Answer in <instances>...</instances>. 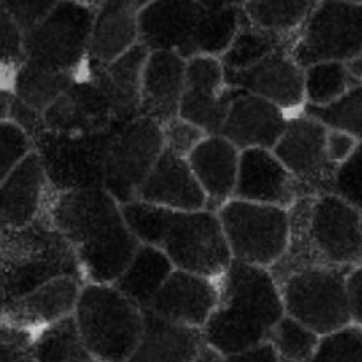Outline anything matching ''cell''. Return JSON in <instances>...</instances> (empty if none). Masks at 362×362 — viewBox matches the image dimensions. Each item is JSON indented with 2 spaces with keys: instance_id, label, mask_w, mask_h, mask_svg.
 <instances>
[{
  "instance_id": "obj_1",
  "label": "cell",
  "mask_w": 362,
  "mask_h": 362,
  "mask_svg": "<svg viewBox=\"0 0 362 362\" xmlns=\"http://www.w3.org/2000/svg\"><path fill=\"white\" fill-rule=\"evenodd\" d=\"M42 214L71 244L85 283L115 281L140 244L103 186L49 189Z\"/></svg>"
},
{
  "instance_id": "obj_2",
  "label": "cell",
  "mask_w": 362,
  "mask_h": 362,
  "mask_svg": "<svg viewBox=\"0 0 362 362\" xmlns=\"http://www.w3.org/2000/svg\"><path fill=\"white\" fill-rule=\"evenodd\" d=\"M218 283V303L202 327L204 341L223 356L267 341L285 315L281 292L269 269L232 260Z\"/></svg>"
},
{
  "instance_id": "obj_3",
  "label": "cell",
  "mask_w": 362,
  "mask_h": 362,
  "mask_svg": "<svg viewBox=\"0 0 362 362\" xmlns=\"http://www.w3.org/2000/svg\"><path fill=\"white\" fill-rule=\"evenodd\" d=\"M122 214L138 243L161 250L175 269L216 279L232 264L216 211H173L134 200L122 205Z\"/></svg>"
},
{
  "instance_id": "obj_4",
  "label": "cell",
  "mask_w": 362,
  "mask_h": 362,
  "mask_svg": "<svg viewBox=\"0 0 362 362\" xmlns=\"http://www.w3.org/2000/svg\"><path fill=\"white\" fill-rule=\"evenodd\" d=\"M288 216V247L269 269L276 283L306 265L352 267L362 260V214L338 194H304Z\"/></svg>"
},
{
  "instance_id": "obj_5",
  "label": "cell",
  "mask_w": 362,
  "mask_h": 362,
  "mask_svg": "<svg viewBox=\"0 0 362 362\" xmlns=\"http://www.w3.org/2000/svg\"><path fill=\"white\" fill-rule=\"evenodd\" d=\"M240 23V7L209 9L197 0H152L138 13L140 42L191 59L221 57Z\"/></svg>"
},
{
  "instance_id": "obj_6",
  "label": "cell",
  "mask_w": 362,
  "mask_h": 362,
  "mask_svg": "<svg viewBox=\"0 0 362 362\" xmlns=\"http://www.w3.org/2000/svg\"><path fill=\"white\" fill-rule=\"evenodd\" d=\"M4 232L7 233V243L0 285L7 300L62 276L83 281L73 247L45 214L23 228Z\"/></svg>"
},
{
  "instance_id": "obj_7",
  "label": "cell",
  "mask_w": 362,
  "mask_h": 362,
  "mask_svg": "<svg viewBox=\"0 0 362 362\" xmlns=\"http://www.w3.org/2000/svg\"><path fill=\"white\" fill-rule=\"evenodd\" d=\"M73 318L95 362H126L144 327V310L112 283H83Z\"/></svg>"
},
{
  "instance_id": "obj_8",
  "label": "cell",
  "mask_w": 362,
  "mask_h": 362,
  "mask_svg": "<svg viewBox=\"0 0 362 362\" xmlns=\"http://www.w3.org/2000/svg\"><path fill=\"white\" fill-rule=\"evenodd\" d=\"M349 269L313 264L283 276L278 286L285 315L299 320L318 336L352 324L345 285Z\"/></svg>"
},
{
  "instance_id": "obj_9",
  "label": "cell",
  "mask_w": 362,
  "mask_h": 362,
  "mask_svg": "<svg viewBox=\"0 0 362 362\" xmlns=\"http://www.w3.org/2000/svg\"><path fill=\"white\" fill-rule=\"evenodd\" d=\"M232 260L271 269L288 247V209L230 198L216 211Z\"/></svg>"
},
{
  "instance_id": "obj_10",
  "label": "cell",
  "mask_w": 362,
  "mask_h": 362,
  "mask_svg": "<svg viewBox=\"0 0 362 362\" xmlns=\"http://www.w3.org/2000/svg\"><path fill=\"white\" fill-rule=\"evenodd\" d=\"M95 7L60 0L46 18L23 32L25 59L59 71L81 73L88 57Z\"/></svg>"
},
{
  "instance_id": "obj_11",
  "label": "cell",
  "mask_w": 362,
  "mask_h": 362,
  "mask_svg": "<svg viewBox=\"0 0 362 362\" xmlns=\"http://www.w3.org/2000/svg\"><path fill=\"white\" fill-rule=\"evenodd\" d=\"M362 53V4L317 0L290 45L303 67L315 62H346Z\"/></svg>"
},
{
  "instance_id": "obj_12",
  "label": "cell",
  "mask_w": 362,
  "mask_h": 362,
  "mask_svg": "<svg viewBox=\"0 0 362 362\" xmlns=\"http://www.w3.org/2000/svg\"><path fill=\"white\" fill-rule=\"evenodd\" d=\"M119 129L71 134L55 133L45 127L35 134L32 147L41 159L49 189L67 191L103 186L106 151Z\"/></svg>"
},
{
  "instance_id": "obj_13",
  "label": "cell",
  "mask_w": 362,
  "mask_h": 362,
  "mask_svg": "<svg viewBox=\"0 0 362 362\" xmlns=\"http://www.w3.org/2000/svg\"><path fill=\"white\" fill-rule=\"evenodd\" d=\"M163 129L138 115L113 134L103 166V187L120 205L138 200L141 184L163 152Z\"/></svg>"
},
{
  "instance_id": "obj_14",
  "label": "cell",
  "mask_w": 362,
  "mask_h": 362,
  "mask_svg": "<svg viewBox=\"0 0 362 362\" xmlns=\"http://www.w3.org/2000/svg\"><path fill=\"white\" fill-rule=\"evenodd\" d=\"M327 127L320 120L296 112L288 115L286 126L272 152L299 182L303 194L331 193V179L336 166L329 161L325 141Z\"/></svg>"
},
{
  "instance_id": "obj_15",
  "label": "cell",
  "mask_w": 362,
  "mask_h": 362,
  "mask_svg": "<svg viewBox=\"0 0 362 362\" xmlns=\"http://www.w3.org/2000/svg\"><path fill=\"white\" fill-rule=\"evenodd\" d=\"M235 90L226 83L225 67L219 57H191L186 60L179 117L197 124L205 134H219Z\"/></svg>"
},
{
  "instance_id": "obj_16",
  "label": "cell",
  "mask_w": 362,
  "mask_h": 362,
  "mask_svg": "<svg viewBox=\"0 0 362 362\" xmlns=\"http://www.w3.org/2000/svg\"><path fill=\"white\" fill-rule=\"evenodd\" d=\"M225 80L230 87L274 103L288 115L304 106V67L288 48L274 49L243 69L225 71Z\"/></svg>"
},
{
  "instance_id": "obj_17",
  "label": "cell",
  "mask_w": 362,
  "mask_h": 362,
  "mask_svg": "<svg viewBox=\"0 0 362 362\" xmlns=\"http://www.w3.org/2000/svg\"><path fill=\"white\" fill-rule=\"evenodd\" d=\"M42 120L48 131L71 134L103 133L119 129L124 124L117 122L112 106L94 81L83 74L42 112Z\"/></svg>"
},
{
  "instance_id": "obj_18",
  "label": "cell",
  "mask_w": 362,
  "mask_h": 362,
  "mask_svg": "<svg viewBox=\"0 0 362 362\" xmlns=\"http://www.w3.org/2000/svg\"><path fill=\"white\" fill-rule=\"evenodd\" d=\"M300 197L299 182L272 148L240 151L233 198L290 209Z\"/></svg>"
},
{
  "instance_id": "obj_19",
  "label": "cell",
  "mask_w": 362,
  "mask_h": 362,
  "mask_svg": "<svg viewBox=\"0 0 362 362\" xmlns=\"http://www.w3.org/2000/svg\"><path fill=\"white\" fill-rule=\"evenodd\" d=\"M288 113L264 98L237 88L219 134L239 151L272 148L283 134Z\"/></svg>"
},
{
  "instance_id": "obj_20",
  "label": "cell",
  "mask_w": 362,
  "mask_h": 362,
  "mask_svg": "<svg viewBox=\"0 0 362 362\" xmlns=\"http://www.w3.org/2000/svg\"><path fill=\"white\" fill-rule=\"evenodd\" d=\"M218 303V283L214 278L173 269L161 288L144 310L202 329Z\"/></svg>"
},
{
  "instance_id": "obj_21",
  "label": "cell",
  "mask_w": 362,
  "mask_h": 362,
  "mask_svg": "<svg viewBox=\"0 0 362 362\" xmlns=\"http://www.w3.org/2000/svg\"><path fill=\"white\" fill-rule=\"evenodd\" d=\"M148 49L141 42L106 64L85 60L83 74L103 92L117 122L127 124L140 115L141 71Z\"/></svg>"
},
{
  "instance_id": "obj_22",
  "label": "cell",
  "mask_w": 362,
  "mask_h": 362,
  "mask_svg": "<svg viewBox=\"0 0 362 362\" xmlns=\"http://www.w3.org/2000/svg\"><path fill=\"white\" fill-rule=\"evenodd\" d=\"M48 193L45 168L32 148L0 182V228H23L41 218Z\"/></svg>"
},
{
  "instance_id": "obj_23",
  "label": "cell",
  "mask_w": 362,
  "mask_h": 362,
  "mask_svg": "<svg viewBox=\"0 0 362 362\" xmlns=\"http://www.w3.org/2000/svg\"><path fill=\"white\" fill-rule=\"evenodd\" d=\"M186 80V59L166 49H152L145 59L140 85V115L165 126L179 117Z\"/></svg>"
},
{
  "instance_id": "obj_24",
  "label": "cell",
  "mask_w": 362,
  "mask_h": 362,
  "mask_svg": "<svg viewBox=\"0 0 362 362\" xmlns=\"http://www.w3.org/2000/svg\"><path fill=\"white\" fill-rule=\"evenodd\" d=\"M83 281L71 276L49 279L30 292L7 300L0 320L34 334L45 325L73 315Z\"/></svg>"
},
{
  "instance_id": "obj_25",
  "label": "cell",
  "mask_w": 362,
  "mask_h": 362,
  "mask_svg": "<svg viewBox=\"0 0 362 362\" xmlns=\"http://www.w3.org/2000/svg\"><path fill=\"white\" fill-rule=\"evenodd\" d=\"M138 200L173 211L207 209V197L184 156L163 148L141 184Z\"/></svg>"
},
{
  "instance_id": "obj_26",
  "label": "cell",
  "mask_w": 362,
  "mask_h": 362,
  "mask_svg": "<svg viewBox=\"0 0 362 362\" xmlns=\"http://www.w3.org/2000/svg\"><path fill=\"white\" fill-rule=\"evenodd\" d=\"M240 151L221 134H205L187 154V163L207 197V209L218 211L233 198Z\"/></svg>"
},
{
  "instance_id": "obj_27",
  "label": "cell",
  "mask_w": 362,
  "mask_h": 362,
  "mask_svg": "<svg viewBox=\"0 0 362 362\" xmlns=\"http://www.w3.org/2000/svg\"><path fill=\"white\" fill-rule=\"evenodd\" d=\"M202 329L144 310V327L126 362H191L204 346Z\"/></svg>"
},
{
  "instance_id": "obj_28",
  "label": "cell",
  "mask_w": 362,
  "mask_h": 362,
  "mask_svg": "<svg viewBox=\"0 0 362 362\" xmlns=\"http://www.w3.org/2000/svg\"><path fill=\"white\" fill-rule=\"evenodd\" d=\"M140 7L134 0H105L94 11L88 60L106 64L140 42Z\"/></svg>"
},
{
  "instance_id": "obj_29",
  "label": "cell",
  "mask_w": 362,
  "mask_h": 362,
  "mask_svg": "<svg viewBox=\"0 0 362 362\" xmlns=\"http://www.w3.org/2000/svg\"><path fill=\"white\" fill-rule=\"evenodd\" d=\"M173 269L175 267L172 262L161 250L140 243L131 260L112 285L144 310Z\"/></svg>"
},
{
  "instance_id": "obj_30",
  "label": "cell",
  "mask_w": 362,
  "mask_h": 362,
  "mask_svg": "<svg viewBox=\"0 0 362 362\" xmlns=\"http://www.w3.org/2000/svg\"><path fill=\"white\" fill-rule=\"evenodd\" d=\"M78 76L80 73L52 69L23 59L11 76V92L21 103L42 113Z\"/></svg>"
},
{
  "instance_id": "obj_31",
  "label": "cell",
  "mask_w": 362,
  "mask_h": 362,
  "mask_svg": "<svg viewBox=\"0 0 362 362\" xmlns=\"http://www.w3.org/2000/svg\"><path fill=\"white\" fill-rule=\"evenodd\" d=\"M34 362H92L73 315L34 332L28 349Z\"/></svg>"
},
{
  "instance_id": "obj_32",
  "label": "cell",
  "mask_w": 362,
  "mask_h": 362,
  "mask_svg": "<svg viewBox=\"0 0 362 362\" xmlns=\"http://www.w3.org/2000/svg\"><path fill=\"white\" fill-rule=\"evenodd\" d=\"M317 0H246L240 6L244 20L279 37L293 39Z\"/></svg>"
},
{
  "instance_id": "obj_33",
  "label": "cell",
  "mask_w": 362,
  "mask_h": 362,
  "mask_svg": "<svg viewBox=\"0 0 362 362\" xmlns=\"http://www.w3.org/2000/svg\"><path fill=\"white\" fill-rule=\"evenodd\" d=\"M290 45H292V39L279 37L271 32L262 30V28L251 25L247 20H244L243 14H240L239 28L230 41L228 48L219 57V60H221L225 71L243 69V67L258 62L274 49H290Z\"/></svg>"
},
{
  "instance_id": "obj_34",
  "label": "cell",
  "mask_w": 362,
  "mask_h": 362,
  "mask_svg": "<svg viewBox=\"0 0 362 362\" xmlns=\"http://www.w3.org/2000/svg\"><path fill=\"white\" fill-rule=\"evenodd\" d=\"M300 112L320 120L329 129L343 131L357 141H362V83L352 85L345 94L329 105H304Z\"/></svg>"
},
{
  "instance_id": "obj_35",
  "label": "cell",
  "mask_w": 362,
  "mask_h": 362,
  "mask_svg": "<svg viewBox=\"0 0 362 362\" xmlns=\"http://www.w3.org/2000/svg\"><path fill=\"white\" fill-rule=\"evenodd\" d=\"M352 87L345 62H315L304 67V105L324 106Z\"/></svg>"
},
{
  "instance_id": "obj_36",
  "label": "cell",
  "mask_w": 362,
  "mask_h": 362,
  "mask_svg": "<svg viewBox=\"0 0 362 362\" xmlns=\"http://www.w3.org/2000/svg\"><path fill=\"white\" fill-rule=\"evenodd\" d=\"M320 336L296 318L283 315L272 327L267 341L286 362H310Z\"/></svg>"
},
{
  "instance_id": "obj_37",
  "label": "cell",
  "mask_w": 362,
  "mask_h": 362,
  "mask_svg": "<svg viewBox=\"0 0 362 362\" xmlns=\"http://www.w3.org/2000/svg\"><path fill=\"white\" fill-rule=\"evenodd\" d=\"M310 362H362V325L349 324L320 336Z\"/></svg>"
},
{
  "instance_id": "obj_38",
  "label": "cell",
  "mask_w": 362,
  "mask_h": 362,
  "mask_svg": "<svg viewBox=\"0 0 362 362\" xmlns=\"http://www.w3.org/2000/svg\"><path fill=\"white\" fill-rule=\"evenodd\" d=\"M329 191L338 194L362 214V141H357L352 154L336 166Z\"/></svg>"
},
{
  "instance_id": "obj_39",
  "label": "cell",
  "mask_w": 362,
  "mask_h": 362,
  "mask_svg": "<svg viewBox=\"0 0 362 362\" xmlns=\"http://www.w3.org/2000/svg\"><path fill=\"white\" fill-rule=\"evenodd\" d=\"M32 140L9 119H0V182L32 151Z\"/></svg>"
},
{
  "instance_id": "obj_40",
  "label": "cell",
  "mask_w": 362,
  "mask_h": 362,
  "mask_svg": "<svg viewBox=\"0 0 362 362\" xmlns=\"http://www.w3.org/2000/svg\"><path fill=\"white\" fill-rule=\"evenodd\" d=\"M23 59V30L0 6V69L13 74Z\"/></svg>"
},
{
  "instance_id": "obj_41",
  "label": "cell",
  "mask_w": 362,
  "mask_h": 362,
  "mask_svg": "<svg viewBox=\"0 0 362 362\" xmlns=\"http://www.w3.org/2000/svg\"><path fill=\"white\" fill-rule=\"evenodd\" d=\"M161 129L163 145H165L166 151H172L175 154L184 156V158H187V154L205 136V131L202 127L182 119V117H175L170 122H166L165 126H161Z\"/></svg>"
},
{
  "instance_id": "obj_42",
  "label": "cell",
  "mask_w": 362,
  "mask_h": 362,
  "mask_svg": "<svg viewBox=\"0 0 362 362\" xmlns=\"http://www.w3.org/2000/svg\"><path fill=\"white\" fill-rule=\"evenodd\" d=\"M60 0H0V6L7 11L23 32L30 30Z\"/></svg>"
},
{
  "instance_id": "obj_43",
  "label": "cell",
  "mask_w": 362,
  "mask_h": 362,
  "mask_svg": "<svg viewBox=\"0 0 362 362\" xmlns=\"http://www.w3.org/2000/svg\"><path fill=\"white\" fill-rule=\"evenodd\" d=\"M345 285L350 320H352V324L362 325V260L349 269Z\"/></svg>"
},
{
  "instance_id": "obj_44",
  "label": "cell",
  "mask_w": 362,
  "mask_h": 362,
  "mask_svg": "<svg viewBox=\"0 0 362 362\" xmlns=\"http://www.w3.org/2000/svg\"><path fill=\"white\" fill-rule=\"evenodd\" d=\"M356 145H357V140L354 136H350L349 133H343V131H338V129L327 131L325 151H327L329 161H331L334 166H338L339 163L345 161V159L352 154Z\"/></svg>"
},
{
  "instance_id": "obj_45",
  "label": "cell",
  "mask_w": 362,
  "mask_h": 362,
  "mask_svg": "<svg viewBox=\"0 0 362 362\" xmlns=\"http://www.w3.org/2000/svg\"><path fill=\"white\" fill-rule=\"evenodd\" d=\"M225 362H286L278 356L274 346L269 341L243 350V352L225 356Z\"/></svg>"
},
{
  "instance_id": "obj_46",
  "label": "cell",
  "mask_w": 362,
  "mask_h": 362,
  "mask_svg": "<svg viewBox=\"0 0 362 362\" xmlns=\"http://www.w3.org/2000/svg\"><path fill=\"white\" fill-rule=\"evenodd\" d=\"M346 71H349V76L352 80V85L362 83V53L356 55L354 59L346 60L345 62Z\"/></svg>"
},
{
  "instance_id": "obj_47",
  "label": "cell",
  "mask_w": 362,
  "mask_h": 362,
  "mask_svg": "<svg viewBox=\"0 0 362 362\" xmlns=\"http://www.w3.org/2000/svg\"><path fill=\"white\" fill-rule=\"evenodd\" d=\"M191 362H225V356L219 354L218 350L212 349V346H209L207 343H204V346L200 349L198 356Z\"/></svg>"
},
{
  "instance_id": "obj_48",
  "label": "cell",
  "mask_w": 362,
  "mask_h": 362,
  "mask_svg": "<svg viewBox=\"0 0 362 362\" xmlns=\"http://www.w3.org/2000/svg\"><path fill=\"white\" fill-rule=\"evenodd\" d=\"M209 9H225V7H240L246 0H197Z\"/></svg>"
},
{
  "instance_id": "obj_49",
  "label": "cell",
  "mask_w": 362,
  "mask_h": 362,
  "mask_svg": "<svg viewBox=\"0 0 362 362\" xmlns=\"http://www.w3.org/2000/svg\"><path fill=\"white\" fill-rule=\"evenodd\" d=\"M78 2L81 4H87V6H92V7H98L99 4L105 2V0H78Z\"/></svg>"
},
{
  "instance_id": "obj_50",
  "label": "cell",
  "mask_w": 362,
  "mask_h": 362,
  "mask_svg": "<svg viewBox=\"0 0 362 362\" xmlns=\"http://www.w3.org/2000/svg\"><path fill=\"white\" fill-rule=\"evenodd\" d=\"M134 2H136V6L141 9V7H144V6H147V4H151L152 0H134Z\"/></svg>"
},
{
  "instance_id": "obj_51",
  "label": "cell",
  "mask_w": 362,
  "mask_h": 362,
  "mask_svg": "<svg viewBox=\"0 0 362 362\" xmlns=\"http://www.w3.org/2000/svg\"><path fill=\"white\" fill-rule=\"evenodd\" d=\"M345 2H356V4H362V0H345Z\"/></svg>"
},
{
  "instance_id": "obj_52",
  "label": "cell",
  "mask_w": 362,
  "mask_h": 362,
  "mask_svg": "<svg viewBox=\"0 0 362 362\" xmlns=\"http://www.w3.org/2000/svg\"><path fill=\"white\" fill-rule=\"evenodd\" d=\"M92 362H95V361H92Z\"/></svg>"
}]
</instances>
